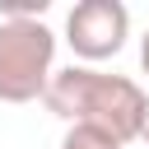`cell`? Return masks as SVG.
Masks as SVG:
<instances>
[{"mask_svg": "<svg viewBox=\"0 0 149 149\" xmlns=\"http://www.w3.org/2000/svg\"><path fill=\"white\" fill-rule=\"evenodd\" d=\"M42 102H47L65 126H88V130L112 135L116 144H130V140H140L149 93H144L135 79L107 74V70H98V65H65V70L51 74Z\"/></svg>", "mask_w": 149, "mask_h": 149, "instance_id": "obj_1", "label": "cell"}, {"mask_svg": "<svg viewBox=\"0 0 149 149\" xmlns=\"http://www.w3.org/2000/svg\"><path fill=\"white\" fill-rule=\"evenodd\" d=\"M56 74V33L42 19H0V102H37Z\"/></svg>", "mask_w": 149, "mask_h": 149, "instance_id": "obj_2", "label": "cell"}, {"mask_svg": "<svg viewBox=\"0 0 149 149\" xmlns=\"http://www.w3.org/2000/svg\"><path fill=\"white\" fill-rule=\"evenodd\" d=\"M130 37V9L121 0H79L65 14V47L74 51V65L112 61Z\"/></svg>", "mask_w": 149, "mask_h": 149, "instance_id": "obj_3", "label": "cell"}, {"mask_svg": "<svg viewBox=\"0 0 149 149\" xmlns=\"http://www.w3.org/2000/svg\"><path fill=\"white\" fill-rule=\"evenodd\" d=\"M61 149H126V144H116L112 135H102V130H88V126H65V135H61Z\"/></svg>", "mask_w": 149, "mask_h": 149, "instance_id": "obj_4", "label": "cell"}, {"mask_svg": "<svg viewBox=\"0 0 149 149\" xmlns=\"http://www.w3.org/2000/svg\"><path fill=\"white\" fill-rule=\"evenodd\" d=\"M140 70L149 74V28H144V37H140Z\"/></svg>", "mask_w": 149, "mask_h": 149, "instance_id": "obj_5", "label": "cell"}, {"mask_svg": "<svg viewBox=\"0 0 149 149\" xmlns=\"http://www.w3.org/2000/svg\"><path fill=\"white\" fill-rule=\"evenodd\" d=\"M140 140L149 144V102H144V126H140Z\"/></svg>", "mask_w": 149, "mask_h": 149, "instance_id": "obj_6", "label": "cell"}]
</instances>
